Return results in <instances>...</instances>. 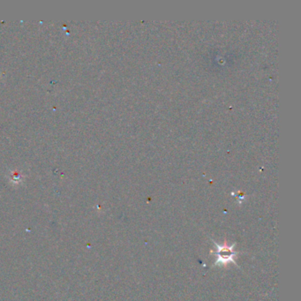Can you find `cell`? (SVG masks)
Segmentation results:
<instances>
[{"instance_id":"6da1fadb","label":"cell","mask_w":301,"mask_h":301,"mask_svg":"<svg viewBox=\"0 0 301 301\" xmlns=\"http://www.w3.org/2000/svg\"><path fill=\"white\" fill-rule=\"evenodd\" d=\"M216 247L218 248V253L216 254L218 256V260L216 261V264H227L228 263H234L233 256H236L237 253L233 251V249L235 247V244H233L232 247H221L219 245L216 244ZM236 264V263H235Z\"/></svg>"}]
</instances>
